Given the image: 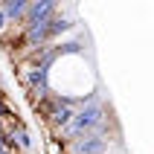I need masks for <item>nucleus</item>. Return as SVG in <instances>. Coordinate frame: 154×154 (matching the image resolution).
<instances>
[{
	"label": "nucleus",
	"instance_id": "9b49d317",
	"mask_svg": "<svg viewBox=\"0 0 154 154\" xmlns=\"http://www.w3.org/2000/svg\"><path fill=\"white\" fill-rule=\"evenodd\" d=\"M79 50H82V44H76V41H73V44H64L58 52H79Z\"/></svg>",
	"mask_w": 154,
	"mask_h": 154
},
{
	"label": "nucleus",
	"instance_id": "f03ea898",
	"mask_svg": "<svg viewBox=\"0 0 154 154\" xmlns=\"http://www.w3.org/2000/svg\"><path fill=\"white\" fill-rule=\"evenodd\" d=\"M73 151L76 154H102L105 151V140L99 134H87V137L76 140V148Z\"/></svg>",
	"mask_w": 154,
	"mask_h": 154
},
{
	"label": "nucleus",
	"instance_id": "f257e3e1",
	"mask_svg": "<svg viewBox=\"0 0 154 154\" xmlns=\"http://www.w3.org/2000/svg\"><path fill=\"white\" fill-rule=\"evenodd\" d=\"M99 125H102V102H99V99H87V105L79 111V116L70 122L64 131H67V137L82 140V137H87V134H93V128H99Z\"/></svg>",
	"mask_w": 154,
	"mask_h": 154
},
{
	"label": "nucleus",
	"instance_id": "7ed1b4c3",
	"mask_svg": "<svg viewBox=\"0 0 154 154\" xmlns=\"http://www.w3.org/2000/svg\"><path fill=\"white\" fill-rule=\"evenodd\" d=\"M73 113H76V105L73 102H67V99H55V102H52V122H55V125H64V128H67Z\"/></svg>",
	"mask_w": 154,
	"mask_h": 154
},
{
	"label": "nucleus",
	"instance_id": "0eeeda50",
	"mask_svg": "<svg viewBox=\"0 0 154 154\" xmlns=\"http://www.w3.org/2000/svg\"><path fill=\"white\" fill-rule=\"evenodd\" d=\"M55 55H58V50H47V52H41V58H38V70H50V64L55 61Z\"/></svg>",
	"mask_w": 154,
	"mask_h": 154
},
{
	"label": "nucleus",
	"instance_id": "9d476101",
	"mask_svg": "<svg viewBox=\"0 0 154 154\" xmlns=\"http://www.w3.org/2000/svg\"><path fill=\"white\" fill-rule=\"evenodd\" d=\"M15 137H17V143H20L23 148H29V146H32V140H29V134H26V131H17Z\"/></svg>",
	"mask_w": 154,
	"mask_h": 154
},
{
	"label": "nucleus",
	"instance_id": "39448f33",
	"mask_svg": "<svg viewBox=\"0 0 154 154\" xmlns=\"http://www.w3.org/2000/svg\"><path fill=\"white\" fill-rule=\"evenodd\" d=\"M52 9L55 3H29V20H50L52 17Z\"/></svg>",
	"mask_w": 154,
	"mask_h": 154
},
{
	"label": "nucleus",
	"instance_id": "ddd939ff",
	"mask_svg": "<svg viewBox=\"0 0 154 154\" xmlns=\"http://www.w3.org/2000/svg\"><path fill=\"white\" fill-rule=\"evenodd\" d=\"M3 111H6V108H3V102H0V113H3Z\"/></svg>",
	"mask_w": 154,
	"mask_h": 154
},
{
	"label": "nucleus",
	"instance_id": "4468645a",
	"mask_svg": "<svg viewBox=\"0 0 154 154\" xmlns=\"http://www.w3.org/2000/svg\"><path fill=\"white\" fill-rule=\"evenodd\" d=\"M0 151H3V143H0Z\"/></svg>",
	"mask_w": 154,
	"mask_h": 154
},
{
	"label": "nucleus",
	"instance_id": "2eb2a0df",
	"mask_svg": "<svg viewBox=\"0 0 154 154\" xmlns=\"http://www.w3.org/2000/svg\"><path fill=\"white\" fill-rule=\"evenodd\" d=\"M0 154H6V151H0Z\"/></svg>",
	"mask_w": 154,
	"mask_h": 154
},
{
	"label": "nucleus",
	"instance_id": "20e7f679",
	"mask_svg": "<svg viewBox=\"0 0 154 154\" xmlns=\"http://www.w3.org/2000/svg\"><path fill=\"white\" fill-rule=\"evenodd\" d=\"M47 35H50V20H29V32H26L29 44H41Z\"/></svg>",
	"mask_w": 154,
	"mask_h": 154
},
{
	"label": "nucleus",
	"instance_id": "6e6552de",
	"mask_svg": "<svg viewBox=\"0 0 154 154\" xmlns=\"http://www.w3.org/2000/svg\"><path fill=\"white\" fill-rule=\"evenodd\" d=\"M29 82H32L35 87H41V90H44V82H47V73H44V70H35L32 76H29Z\"/></svg>",
	"mask_w": 154,
	"mask_h": 154
},
{
	"label": "nucleus",
	"instance_id": "f8f14e48",
	"mask_svg": "<svg viewBox=\"0 0 154 154\" xmlns=\"http://www.w3.org/2000/svg\"><path fill=\"white\" fill-rule=\"evenodd\" d=\"M3 20H6V15H3V12H0V26H3Z\"/></svg>",
	"mask_w": 154,
	"mask_h": 154
},
{
	"label": "nucleus",
	"instance_id": "423d86ee",
	"mask_svg": "<svg viewBox=\"0 0 154 154\" xmlns=\"http://www.w3.org/2000/svg\"><path fill=\"white\" fill-rule=\"evenodd\" d=\"M29 15V3H23V0H9V3H3V15L6 17H20V15Z\"/></svg>",
	"mask_w": 154,
	"mask_h": 154
},
{
	"label": "nucleus",
	"instance_id": "1a4fd4ad",
	"mask_svg": "<svg viewBox=\"0 0 154 154\" xmlns=\"http://www.w3.org/2000/svg\"><path fill=\"white\" fill-rule=\"evenodd\" d=\"M61 29H67V20H52L50 23V35H58Z\"/></svg>",
	"mask_w": 154,
	"mask_h": 154
}]
</instances>
